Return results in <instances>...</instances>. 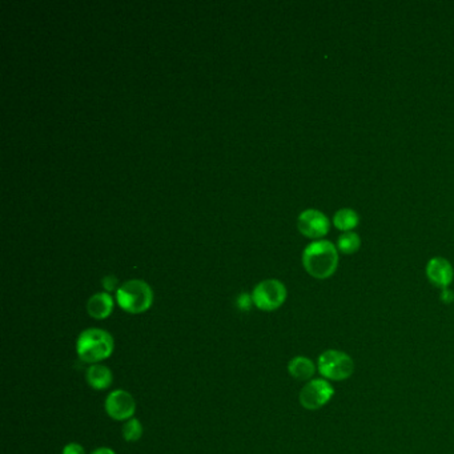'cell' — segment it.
I'll use <instances>...</instances> for the list:
<instances>
[{"mask_svg":"<svg viewBox=\"0 0 454 454\" xmlns=\"http://www.w3.org/2000/svg\"><path fill=\"white\" fill-rule=\"evenodd\" d=\"M317 365L311 358L305 356L293 357L288 364V372L297 381H311L316 373Z\"/></svg>","mask_w":454,"mask_h":454,"instance_id":"12","label":"cell"},{"mask_svg":"<svg viewBox=\"0 0 454 454\" xmlns=\"http://www.w3.org/2000/svg\"><path fill=\"white\" fill-rule=\"evenodd\" d=\"M426 277L434 287L446 289L453 282V267L443 258H433L426 264Z\"/></svg>","mask_w":454,"mask_h":454,"instance_id":"9","label":"cell"},{"mask_svg":"<svg viewBox=\"0 0 454 454\" xmlns=\"http://www.w3.org/2000/svg\"><path fill=\"white\" fill-rule=\"evenodd\" d=\"M114 299L109 292L95 293L87 301V314L95 320H104L114 312Z\"/></svg>","mask_w":454,"mask_h":454,"instance_id":"10","label":"cell"},{"mask_svg":"<svg viewBox=\"0 0 454 454\" xmlns=\"http://www.w3.org/2000/svg\"><path fill=\"white\" fill-rule=\"evenodd\" d=\"M361 238L355 232H344L337 240V249L344 255H353L360 249Z\"/></svg>","mask_w":454,"mask_h":454,"instance_id":"14","label":"cell"},{"mask_svg":"<svg viewBox=\"0 0 454 454\" xmlns=\"http://www.w3.org/2000/svg\"><path fill=\"white\" fill-rule=\"evenodd\" d=\"M329 220L321 211L305 209L297 218V228L305 238L320 240L329 232Z\"/></svg>","mask_w":454,"mask_h":454,"instance_id":"8","label":"cell"},{"mask_svg":"<svg viewBox=\"0 0 454 454\" xmlns=\"http://www.w3.org/2000/svg\"><path fill=\"white\" fill-rule=\"evenodd\" d=\"M62 454H86V449L80 443H70L63 448V453Z\"/></svg>","mask_w":454,"mask_h":454,"instance_id":"16","label":"cell"},{"mask_svg":"<svg viewBox=\"0 0 454 454\" xmlns=\"http://www.w3.org/2000/svg\"><path fill=\"white\" fill-rule=\"evenodd\" d=\"M104 409L112 420L128 421L136 411V401L127 390H112L104 401Z\"/></svg>","mask_w":454,"mask_h":454,"instance_id":"7","label":"cell"},{"mask_svg":"<svg viewBox=\"0 0 454 454\" xmlns=\"http://www.w3.org/2000/svg\"><path fill=\"white\" fill-rule=\"evenodd\" d=\"M441 300H443V303H452L454 300V293L452 292V291H449L448 288H446V289H443V293H441Z\"/></svg>","mask_w":454,"mask_h":454,"instance_id":"18","label":"cell"},{"mask_svg":"<svg viewBox=\"0 0 454 454\" xmlns=\"http://www.w3.org/2000/svg\"><path fill=\"white\" fill-rule=\"evenodd\" d=\"M317 369L328 381H345L355 372V361L343 350L328 349L319 356Z\"/></svg>","mask_w":454,"mask_h":454,"instance_id":"4","label":"cell"},{"mask_svg":"<svg viewBox=\"0 0 454 454\" xmlns=\"http://www.w3.org/2000/svg\"><path fill=\"white\" fill-rule=\"evenodd\" d=\"M303 265L314 279H329L338 265V250L328 240H316L304 249Z\"/></svg>","mask_w":454,"mask_h":454,"instance_id":"1","label":"cell"},{"mask_svg":"<svg viewBox=\"0 0 454 454\" xmlns=\"http://www.w3.org/2000/svg\"><path fill=\"white\" fill-rule=\"evenodd\" d=\"M121 434H123L124 441H127V443L139 441L141 436H143V425H141V422L138 419L132 417L128 421L123 423Z\"/></svg>","mask_w":454,"mask_h":454,"instance_id":"15","label":"cell"},{"mask_svg":"<svg viewBox=\"0 0 454 454\" xmlns=\"http://www.w3.org/2000/svg\"><path fill=\"white\" fill-rule=\"evenodd\" d=\"M115 340L112 335L100 328H88L76 340V353L79 358L89 365L100 364L112 356Z\"/></svg>","mask_w":454,"mask_h":454,"instance_id":"2","label":"cell"},{"mask_svg":"<svg viewBox=\"0 0 454 454\" xmlns=\"http://www.w3.org/2000/svg\"><path fill=\"white\" fill-rule=\"evenodd\" d=\"M335 396L332 384L325 379H314L304 385L299 400L306 411H319Z\"/></svg>","mask_w":454,"mask_h":454,"instance_id":"6","label":"cell"},{"mask_svg":"<svg viewBox=\"0 0 454 454\" xmlns=\"http://www.w3.org/2000/svg\"><path fill=\"white\" fill-rule=\"evenodd\" d=\"M116 284H118V280H116L114 276H107V277L103 279V287H104L109 292L116 288Z\"/></svg>","mask_w":454,"mask_h":454,"instance_id":"17","label":"cell"},{"mask_svg":"<svg viewBox=\"0 0 454 454\" xmlns=\"http://www.w3.org/2000/svg\"><path fill=\"white\" fill-rule=\"evenodd\" d=\"M360 223V216L355 209L343 208L337 211L333 216V224L337 229L343 232H350Z\"/></svg>","mask_w":454,"mask_h":454,"instance_id":"13","label":"cell"},{"mask_svg":"<svg viewBox=\"0 0 454 454\" xmlns=\"http://www.w3.org/2000/svg\"><path fill=\"white\" fill-rule=\"evenodd\" d=\"M86 381L92 389L106 390L112 385L114 375L109 367L101 364H94L87 369Z\"/></svg>","mask_w":454,"mask_h":454,"instance_id":"11","label":"cell"},{"mask_svg":"<svg viewBox=\"0 0 454 454\" xmlns=\"http://www.w3.org/2000/svg\"><path fill=\"white\" fill-rule=\"evenodd\" d=\"M116 301L127 314H144L153 304V291L147 282L132 279L123 282L116 289Z\"/></svg>","mask_w":454,"mask_h":454,"instance_id":"3","label":"cell"},{"mask_svg":"<svg viewBox=\"0 0 454 454\" xmlns=\"http://www.w3.org/2000/svg\"><path fill=\"white\" fill-rule=\"evenodd\" d=\"M287 288L280 280L267 279L260 282L252 291V304L260 311L272 312L282 306L287 300Z\"/></svg>","mask_w":454,"mask_h":454,"instance_id":"5","label":"cell"},{"mask_svg":"<svg viewBox=\"0 0 454 454\" xmlns=\"http://www.w3.org/2000/svg\"><path fill=\"white\" fill-rule=\"evenodd\" d=\"M89 454H116V452L114 449H111V448H107V446H101V448L95 449L94 452H91Z\"/></svg>","mask_w":454,"mask_h":454,"instance_id":"19","label":"cell"}]
</instances>
